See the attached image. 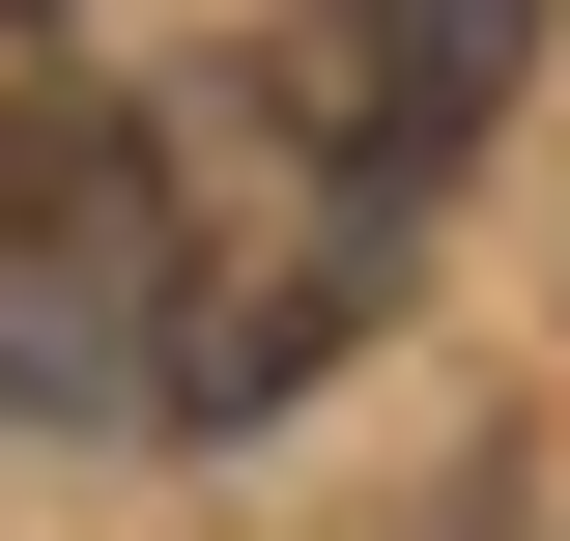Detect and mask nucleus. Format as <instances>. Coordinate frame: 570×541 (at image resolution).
I'll list each match as a JSON object with an SVG mask.
<instances>
[{
  "instance_id": "obj_1",
  "label": "nucleus",
  "mask_w": 570,
  "mask_h": 541,
  "mask_svg": "<svg viewBox=\"0 0 570 541\" xmlns=\"http://www.w3.org/2000/svg\"><path fill=\"white\" fill-rule=\"evenodd\" d=\"M513 58H542V0H314V115H343L371 200H400V171H456V142L513 115Z\"/></svg>"
},
{
  "instance_id": "obj_2",
  "label": "nucleus",
  "mask_w": 570,
  "mask_h": 541,
  "mask_svg": "<svg viewBox=\"0 0 570 541\" xmlns=\"http://www.w3.org/2000/svg\"><path fill=\"white\" fill-rule=\"evenodd\" d=\"M371 342V228H285V257H228L200 314H171V427H257V400H314Z\"/></svg>"
}]
</instances>
